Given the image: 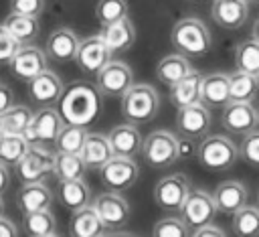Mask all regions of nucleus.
<instances>
[{
    "label": "nucleus",
    "mask_w": 259,
    "mask_h": 237,
    "mask_svg": "<svg viewBox=\"0 0 259 237\" xmlns=\"http://www.w3.org/2000/svg\"><path fill=\"white\" fill-rule=\"evenodd\" d=\"M127 0H99L95 6V16L101 26L111 24L115 20H121L127 16Z\"/></svg>",
    "instance_id": "58836bf2"
},
{
    "label": "nucleus",
    "mask_w": 259,
    "mask_h": 237,
    "mask_svg": "<svg viewBox=\"0 0 259 237\" xmlns=\"http://www.w3.org/2000/svg\"><path fill=\"white\" fill-rule=\"evenodd\" d=\"M235 65L239 71L259 77V43L253 38L239 43L235 49Z\"/></svg>",
    "instance_id": "c9c22d12"
},
{
    "label": "nucleus",
    "mask_w": 259,
    "mask_h": 237,
    "mask_svg": "<svg viewBox=\"0 0 259 237\" xmlns=\"http://www.w3.org/2000/svg\"><path fill=\"white\" fill-rule=\"evenodd\" d=\"M57 199L59 203L67 209V211H77L83 209L87 205H91L93 196H91V186L83 180V178H75V180H59V188H57Z\"/></svg>",
    "instance_id": "393cba45"
},
{
    "label": "nucleus",
    "mask_w": 259,
    "mask_h": 237,
    "mask_svg": "<svg viewBox=\"0 0 259 237\" xmlns=\"http://www.w3.org/2000/svg\"><path fill=\"white\" fill-rule=\"evenodd\" d=\"M111 156H113V152H111L107 136L97 134V132H89L85 142H83V148H81V158H83L85 166L99 170V166L105 164Z\"/></svg>",
    "instance_id": "cd10ccee"
},
{
    "label": "nucleus",
    "mask_w": 259,
    "mask_h": 237,
    "mask_svg": "<svg viewBox=\"0 0 259 237\" xmlns=\"http://www.w3.org/2000/svg\"><path fill=\"white\" fill-rule=\"evenodd\" d=\"M239 156L251 164L259 168V130H251L247 134H243V142L239 146Z\"/></svg>",
    "instance_id": "a19ab883"
},
{
    "label": "nucleus",
    "mask_w": 259,
    "mask_h": 237,
    "mask_svg": "<svg viewBox=\"0 0 259 237\" xmlns=\"http://www.w3.org/2000/svg\"><path fill=\"white\" fill-rule=\"evenodd\" d=\"M20 45H30L36 36H38V30H40V20L38 16H28V14H16V12H10L6 18H4V24H2Z\"/></svg>",
    "instance_id": "c85d7f7f"
},
{
    "label": "nucleus",
    "mask_w": 259,
    "mask_h": 237,
    "mask_svg": "<svg viewBox=\"0 0 259 237\" xmlns=\"http://www.w3.org/2000/svg\"><path fill=\"white\" fill-rule=\"evenodd\" d=\"M105 136H107V140H109V146H111L113 156H127V158H134L136 154L142 152V142H144V140H142V134H140L138 126L132 124V122L113 126Z\"/></svg>",
    "instance_id": "f3484780"
},
{
    "label": "nucleus",
    "mask_w": 259,
    "mask_h": 237,
    "mask_svg": "<svg viewBox=\"0 0 259 237\" xmlns=\"http://www.w3.org/2000/svg\"><path fill=\"white\" fill-rule=\"evenodd\" d=\"M210 194H212L217 213H223V215H233L235 211H239L243 205H247V196H249L241 180H225Z\"/></svg>",
    "instance_id": "4be33fe9"
},
{
    "label": "nucleus",
    "mask_w": 259,
    "mask_h": 237,
    "mask_svg": "<svg viewBox=\"0 0 259 237\" xmlns=\"http://www.w3.org/2000/svg\"><path fill=\"white\" fill-rule=\"evenodd\" d=\"M109 59H111V51L107 49V45L103 43V38L99 34H93V36H87L85 41H79L75 63L79 65V69L83 73L95 75Z\"/></svg>",
    "instance_id": "4468645a"
},
{
    "label": "nucleus",
    "mask_w": 259,
    "mask_h": 237,
    "mask_svg": "<svg viewBox=\"0 0 259 237\" xmlns=\"http://www.w3.org/2000/svg\"><path fill=\"white\" fill-rule=\"evenodd\" d=\"M65 91V85L61 77L49 69L40 71L32 79H28V95L36 103H53L59 101Z\"/></svg>",
    "instance_id": "aec40b11"
},
{
    "label": "nucleus",
    "mask_w": 259,
    "mask_h": 237,
    "mask_svg": "<svg viewBox=\"0 0 259 237\" xmlns=\"http://www.w3.org/2000/svg\"><path fill=\"white\" fill-rule=\"evenodd\" d=\"M231 227L239 237H259V205H243L235 211Z\"/></svg>",
    "instance_id": "72a5a7b5"
},
{
    "label": "nucleus",
    "mask_w": 259,
    "mask_h": 237,
    "mask_svg": "<svg viewBox=\"0 0 259 237\" xmlns=\"http://www.w3.org/2000/svg\"><path fill=\"white\" fill-rule=\"evenodd\" d=\"M257 126H259V109H257Z\"/></svg>",
    "instance_id": "864d4df0"
},
{
    "label": "nucleus",
    "mask_w": 259,
    "mask_h": 237,
    "mask_svg": "<svg viewBox=\"0 0 259 237\" xmlns=\"http://www.w3.org/2000/svg\"><path fill=\"white\" fill-rule=\"evenodd\" d=\"M22 217H24L22 227L28 235H32V237H55V235H59L57 233V219L51 213V209L24 213Z\"/></svg>",
    "instance_id": "7c9ffc66"
},
{
    "label": "nucleus",
    "mask_w": 259,
    "mask_h": 237,
    "mask_svg": "<svg viewBox=\"0 0 259 237\" xmlns=\"http://www.w3.org/2000/svg\"><path fill=\"white\" fill-rule=\"evenodd\" d=\"M257 201H259V190H257Z\"/></svg>",
    "instance_id": "5fc2aeb1"
},
{
    "label": "nucleus",
    "mask_w": 259,
    "mask_h": 237,
    "mask_svg": "<svg viewBox=\"0 0 259 237\" xmlns=\"http://www.w3.org/2000/svg\"><path fill=\"white\" fill-rule=\"evenodd\" d=\"M45 10V0H10V12L40 16Z\"/></svg>",
    "instance_id": "37998d69"
},
{
    "label": "nucleus",
    "mask_w": 259,
    "mask_h": 237,
    "mask_svg": "<svg viewBox=\"0 0 259 237\" xmlns=\"http://www.w3.org/2000/svg\"><path fill=\"white\" fill-rule=\"evenodd\" d=\"M229 91L231 101H253L259 93V77L237 69L229 75Z\"/></svg>",
    "instance_id": "473e14b6"
},
{
    "label": "nucleus",
    "mask_w": 259,
    "mask_h": 237,
    "mask_svg": "<svg viewBox=\"0 0 259 237\" xmlns=\"http://www.w3.org/2000/svg\"><path fill=\"white\" fill-rule=\"evenodd\" d=\"M152 235H156V237H186V235H190V229L180 217H164L154 225Z\"/></svg>",
    "instance_id": "ea45409f"
},
{
    "label": "nucleus",
    "mask_w": 259,
    "mask_h": 237,
    "mask_svg": "<svg viewBox=\"0 0 259 237\" xmlns=\"http://www.w3.org/2000/svg\"><path fill=\"white\" fill-rule=\"evenodd\" d=\"M200 83H202V75L194 69L188 71L182 79L170 85V101L176 107H184L200 101Z\"/></svg>",
    "instance_id": "bb28decb"
},
{
    "label": "nucleus",
    "mask_w": 259,
    "mask_h": 237,
    "mask_svg": "<svg viewBox=\"0 0 259 237\" xmlns=\"http://www.w3.org/2000/svg\"><path fill=\"white\" fill-rule=\"evenodd\" d=\"M160 109V95L148 83H132L121 95V115L132 124H148Z\"/></svg>",
    "instance_id": "7ed1b4c3"
},
{
    "label": "nucleus",
    "mask_w": 259,
    "mask_h": 237,
    "mask_svg": "<svg viewBox=\"0 0 259 237\" xmlns=\"http://www.w3.org/2000/svg\"><path fill=\"white\" fill-rule=\"evenodd\" d=\"M210 16L219 26L227 30L241 28L249 16V2L247 0H212Z\"/></svg>",
    "instance_id": "a211bd4d"
},
{
    "label": "nucleus",
    "mask_w": 259,
    "mask_h": 237,
    "mask_svg": "<svg viewBox=\"0 0 259 237\" xmlns=\"http://www.w3.org/2000/svg\"><path fill=\"white\" fill-rule=\"evenodd\" d=\"M8 67L18 79L28 81L47 69V53L34 45H20V49L10 59Z\"/></svg>",
    "instance_id": "2eb2a0df"
},
{
    "label": "nucleus",
    "mask_w": 259,
    "mask_h": 237,
    "mask_svg": "<svg viewBox=\"0 0 259 237\" xmlns=\"http://www.w3.org/2000/svg\"><path fill=\"white\" fill-rule=\"evenodd\" d=\"M77 49H79V38L67 26H61V28L53 30L47 38V45H45L47 59H53L57 63L73 61L75 55H77Z\"/></svg>",
    "instance_id": "6ab92c4d"
},
{
    "label": "nucleus",
    "mask_w": 259,
    "mask_h": 237,
    "mask_svg": "<svg viewBox=\"0 0 259 237\" xmlns=\"http://www.w3.org/2000/svg\"><path fill=\"white\" fill-rule=\"evenodd\" d=\"M251 38L259 43V18H257V20L253 22V26H251Z\"/></svg>",
    "instance_id": "09e8293b"
},
{
    "label": "nucleus",
    "mask_w": 259,
    "mask_h": 237,
    "mask_svg": "<svg viewBox=\"0 0 259 237\" xmlns=\"http://www.w3.org/2000/svg\"><path fill=\"white\" fill-rule=\"evenodd\" d=\"M16 235H18V227L10 219L0 215V237H16Z\"/></svg>",
    "instance_id": "49530a36"
},
{
    "label": "nucleus",
    "mask_w": 259,
    "mask_h": 237,
    "mask_svg": "<svg viewBox=\"0 0 259 237\" xmlns=\"http://www.w3.org/2000/svg\"><path fill=\"white\" fill-rule=\"evenodd\" d=\"M28 142L22 134H4L0 138V162L6 166H14L22 154L26 152Z\"/></svg>",
    "instance_id": "4c0bfd02"
},
{
    "label": "nucleus",
    "mask_w": 259,
    "mask_h": 237,
    "mask_svg": "<svg viewBox=\"0 0 259 237\" xmlns=\"http://www.w3.org/2000/svg\"><path fill=\"white\" fill-rule=\"evenodd\" d=\"M190 192V180L182 172L162 176L154 186V203L166 213H178L186 194Z\"/></svg>",
    "instance_id": "9b49d317"
},
{
    "label": "nucleus",
    "mask_w": 259,
    "mask_h": 237,
    "mask_svg": "<svg viewBox=\"0 0 259 237\" xmlns=\"http://www.w3.org/2000/svg\"><path fill=\"white\" fill-rule=\"evenodd\" d=\"M51 205H53V190L42 180L22 182L20 190L16 192V207L20 209L22 215L32 213V211L51 209Z\"/></svg>",
    "instance_id": "412c9836"
},
{
    "label": "nucleus",
    "mask_w": 259,
    "mask_h": 237,
    "mask_svg": "<svg viewBox=\"0 0 259 237\" xmlns=\"http://www.w3.org/2000/svg\"><path fill=\"white\" fill-rule=\"evenodd\" d=\"M0 215H4V201H2V194H0Z\"/></svg>",
    "instance_id": "8fccbe9b"
},
{
    "label": "nucleus",
    "mask_w": 259,
    "mask_h": 237,
    "mask_svg": "<svg viewBox=\"0 0 259 237\" xmlns=\"http://www.w3.org/2000/svg\"><path fill=\"white\" fill-rule=\"evenodd\" d=\"M4 134H6V132H4V128H2V122H0V138H2Z\"/></svg>",
    "instance_id": "3c124183"
},
{
    "label": "nucleus",
    "mask_w": 259,
    "mask_h": 237,
    "mask_svg": "<svg viewBox=\"0 0 259 237\" xmlns=\"http://www.w3.org/2000/svg\"><path fill=\"white\" fill-rule=\"evenodd\" d=\"M63 126L65 120L61 111L57 107L45 105L38 111H32V120L28 128L22 132V136L28 144H53Z\"/></svg>",
    "instance_id": "0eeeda50"
},
{
    "label": "nucleus",
    "mask_w": 259,
    "mask_h": 237,
    "mask_svg": "<svg viewBox=\"0 0 259 237\" xmlns=\"http://www.w3.org/2000/svg\"><path fill=\"white\" fill-rule=\"evenodd\" d=\"M69 233L75 237H99L105 233V225L99 219L93 205H87L83 209L73 211L69 221Z\"/></svg>",
    "instance_id": "a878e982"
},
{
    "label": "nucleus",
    "mask_w": 259,
    "mask_h": 237,
    "mask_svg": "<svg viewBox=\"0 0 259 237\" xmlns=\"http://www.w3.org/2000/svg\"><path fill=\"white\" fill-rule=\"evenodd\" d=\"M10 105H14V95H12V89L4 83H0V113H4Z\"/></svg>",
    "instance_id": "a18cd8bd"
},
{
    "label": "nucleus",
    "mask_w": 259,
    "mask_h": 237,
    "mask_svg": "<svg viewBox=\"0 0 259 237\" xmlns=\"http://www.w3.org/2000/svg\"><path fill=\"white\" fill-rule=\"evenodd\" d=\"M142 156L152 168H166L180 158V142L168 130H154L142 142Z\"/></svg>",
    "instance_id": "20e7f679"
},
{
    "label": "nucleus",
    "mask_w": 259,
    "mask_h": 237,
    "mask_svg": "<svg viewBox=\"0 0 259 237\" xmlns=\"http://www.w3.org/2000/svg\"><path fill=\"white\" fill-rule=\"evenodd\" d=\"M87 166L81 158V154L73 152H55V162H53V174L57 180H75V178H85Z\"/></svg>",
    "instance_id": "c756f323"
},
{
    "label": "nucleus",
    "mask_w": 259,
    "mask_h": 237,
    "mask_svg": "<svg viewBox=\"0 0 259 237\" xmlns=\"http://www.w3.org/2000/svg\"><path fill=\"white\" fill-rule=\"evenodd\" d=\"M99 176L103 186L109 190L123 192L132 188L140 176V166L134 162V158L127 156H111L105 164L99 166Z\"/></svg>",
    "instance_id": "6e6552de"
},
{
    "label": "nucleus",
    "mask_w": 259,
    "mask_h": 237,
    "mask_svg": "<svg viewBox=\"0 0 259 237\" xmlns=\"http://www.w3.org/2000/svg\"><path fill=\"white\" fill-rule=\"evenodd\" d=\"M190 233H192L194 237H225V231H223L221 227L212 225V223H206V225H202V227H198V229H192Z\"/></svg>",
    "instance_id": "c03bdc74"
},
{
    "label": "nucleus",
    "mask_w": 259,
    "mask_h": 237,
    "mask_svg": "<svg viewBox=\"0 0 259 237\" xmlns=\"http://www.w3.org/2000/svg\"><path fill=\"white\" fill-rule=\"evenodd\" d=\"M247 2H251V4H259V0H247Z\"/></svg>",
    "instance_id": "603ef678"
},
{
    "label": "nucleus",
    "mask_w": 259,
    "mask_h": 237,
    "mask_svg": "<svg viewBox=\"0 0 259 237\" xmlns=\"http://www.w3.org/2000/svg\"><path fill=\"white\" fill-rule=\"evenodd\" d=\"M188 71H192L188 59L180 53H174V55H166L164 59H160L158 67H156V75L158 79L164 83V85H174L178 79H182Z\"/></svg>",
    "instance_id": "2f4dec72"
},
{
    "label": "nucleus",
    "mask_w": 259,
    "mask_h": 237,
    "mask_svg": "<svg viewBox=\"0 0 259 237\" xmlns=\"http://www.w3.org/2000/svg\"><path fill=\"white\" fill-rule=\"evenodd\" d=\"M134 83V73L127 63L107 61L95 73V87L105 97H121Z\"/></svg>",
    "instance_id": "1a4fd4ad"
},
{
    "label": "nucleus",
    "mask_w": 259,
    "mask_h": 237,
    "mask_svg": "<svg viewBox=\"0 0 259 237\" xmlns=\"http://www.w3.org/2000/svg\"><path fill=\"white\" fill-rule=\"evenodd\" d=\"M87 128L85 126H75V124H65L61 128V132L57 134L53 146L57 152H73V154H81L83 142L87 138Z\"/></svg>",
    "instance_id": "f704fd0d"
},
{
    "label": "nucleus",
    "mask_w": 259,
    "mask_h": 237,
    "mask_svg": "<svg viewBox=\"0 0 259 237\" xmlns=\"http://www.w3.org/2000/svg\"><path fill=\"white\" fill-rule=\"evenodd\" d=\"M99 36L103 38V43L107 45V49L111 53H119V51H130L136 43V26L134 22L125 16L121 20H115L111 24L101 26Z\"/></svg>",
    "instance_id": "5701e85b"
},
{
    "label": "nucleus",
    "mask_w": 259,
    "mask_h": 237,
    "mask_svg": "<svg viewBox=\"0 0 259 237\" xmlns=\"http://www.w3.org/2000/svg\"><path fill=\"white\" fill-rule=\"evenodd\" d=\"M91 205L97 211L99 219L103 221L105 229H123L130 221V215H132L130 203L117 190H105L97 194L91 201Z\"/></svg>",
    "instance_id": "f8f14e48"
},
{
    "label": "nucleus",
    "mask_w": 259,
    "mask_h": 237,
    "mask_svg": "<svg viewBox=\"0 0 259 237\" xmlns=\"http://www.w3.org/2000/svg\"><path fill=\"white\" fill-rule=\"evenodd\" d=\"M53 162L55 152H51L47 144H28L26 152L14 164V168L22 182H34L53 174Z\"/></svg>",
    "instance_id": "423d86ee"
},
{
    "label": "nucleus",
    "mask_w": 259,
    "mask_h": 237,
    "mask_svg": "<svg viewBox=\"0 0 259 237\" xmlns=\"http://www.w3.org/2000/svg\"><path fill=\"white\" fill-rule=\"evenodd\" d=\"M178 213H180V219L188 225V229H198V227L214 221L217 207H214L212 194L208 190L190 188V192L186 194Z\"/></svg>",
    "instance_id": "9d476101"
},
{
    "label": "nucleus",
    "mask_w": 259,
    "mask_h": 237,
    "mask_svg": "<svg viewBox=\"0 0 259 237\" xmlns=\"http://www.w3.org/2000/svg\"><path fill=\"white\" fill-rule=\"evenodd\" d=\"M200 101H202L206 107H225V105L231 101L229 75H227V73L202 75V83H200Z\"/></svg>",
    "instance_id": "b1692460"
},
{
    "label": "nucleus",
    "mask_w": 259,
    "mask_h": 237,
    "mask_svg": "<svg viewBox=\"0 0 259 237\" xmlns=\"http://www.w3.org/2000/svg\"><path fill=\"white\" fill-rule=\"evenodd\" d=\"M59 111L65 124L87 128L91 122H95L101 111V93L97 91V87L85 81H77L63 91L59 99Z\"/></svg>",
    "instance_id": "f257e3e1"
},
{
    "label": "nucleus",
    "mask_w": 259,
    "mask_h": 237,
    "mask_svg": "<svg viewBox=\"0 0 259 237\" xmlns=\"http://www.w3.org/2000/svg\"><path fill=\"white\" fill-rule=\"evenodd\" d=\"M10 186V174H8V166L0 162V194H4Z\"/></svg>",
    "instance_id": "de8ad7c7"
},
{
    "label": "nucleus",
    "mask_w": 259,
    "mask_h": 237,
    "mask_svg": "<svg viewBox=\"0 0 259 237\" xmlns=\"http://www.w3.org/2000/svg\"><path fill=\"white\" fill-rule=\"evenodd\" d=\"M32 120V111L26 105H10L4 113H0V122L6 134H22Z\"/></svg>",
    "instance_id": "e433bc0d"
},
{
    "label": "nucleus",
    "mask_w": 259,
    "mask_h": 237,
    "mask_svg": "<svg viewBox=\"0 0 259 237\" xmlns=\"http://www.w3.org/2000/svg\"><path fill=\"white\" fill-rule=\"evenodd\" d=\"M210 124H212L210 107H206L202 101H196L192 105L178 107V113H176V130L186 140H194V138L206 136V132L210 130Z\"/></svg>",
    "instance_id": "ddd939ff"
},
{
    "label": "nucleus",
    "mask_w": 259,
    "mask_h": 237,
    "mask_svg": "<svg viewBox=\"0 0 259 237\" xmlns=\"http://www.w3.org/2000/svg\"><path fill=\"white\" fill-rule=\"evenodd\" d=\"M221 122L227 132L243 136L257 128V109L251 101H229L223 107Z\"/></svg>",
    "instance_id": "dca6fc26"
},
{
    "label": "nucleus",
    "mask_w": 259,
    "mask_h": 237,
    "mask_svg": "<svg viewBox=\"0 0 259 237\" xmlns=\"http://www.w3.org/2000/svg\"><path fill=\"white\" fill-rule=\"evenodd\" d=\"M18 49H20V43L0 24V65H8Z\"/></svg>",
    "instance_id": "79ce46f5"
},
{
    "label": "nucleus",
    "mask_w": 259,
    "mask_h": 237,
    "mask_svg": "<svg viewBox=\"0 0 259 237\" xmlns=\"http://www.w3.org/2000/svg\"><path fill=\"white\" fill-rule=\"evenodd\" d=\"M196 158L208 170H229L239 158V148L227 136L212 134L198 144Z\"/></svg>",
    "instance_id": "39448f33"
},
{
    "label": "nucleus",
    "mask_w": 259,
    "mask_h": 237,
    "mask_svg": "<svg viewBox=\"0 0 259 237\" xmlns=\"http://www.w3.org/2000/svg\"><path fill=\"white\" fill-rule=\"evenodd\" d=\"M172 47L184 57H202L210 51L212 36L208 26L194 16L180 18L170 32Z\"/></svg>",
    "instance_id": "f03ea898"
}]
</instances>
